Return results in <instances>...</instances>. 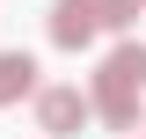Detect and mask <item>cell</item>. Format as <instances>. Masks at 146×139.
<instances>
[{
    "mask_svg": "<svg viewBox=\"0 0 146 139\" xmlns=\"http://www.w3.org/2000/svg\"><path fill=\"white\" fill-rule=\"evenodd\" d=\"M131 7H146V0H131Z\"/></svg>",
    "mask_w": 146,
    "mask_h": 139,
    "instance_id": "5",
    "label": "cell"
},
{
    "mask_svg": "<svg viewBox=\"0 0 146 139\" xmlns=\"http://www.w3.org/2000/svg\"><path fill=\"white\" fill-rule=\"evenodd\" d=\"M88 117H95V110H88L80 88H36V124H44L51 139H73Z\"/></svg>",
    "mask_w": 146,
    "mask_h": 139,
    "instance_id": "3",
    "label": "cell"
},
{
    "mask_svg": "<svg viewBox=\"0 0 146 139\" xmlns=\"http://www.w3.org/2000/svg\"><path fill=\"white\" fill-rule=\"evenodd\" d=\"M36 95V59L29 51H0V103H22Z\"/></svg>",
    "mask_w": 146,
    "mask_h": 139,
    "instance_id": "4",
    "label": "cell"
},
{
    "mask_svg": "<svg viewBox=\"0 0 146 139\" xmlns=\"http://www.w3.org/2000/svg\"><path fill=\"white\" fill-rule=\"evenodd\" d=\"M139 95H146V44H117V51L95 66L88 110L110 124V132H131V124H139Z\"/></svg>",
    "mask_w": 146,
    "mask_h": 139,
    "instance_id": "1",
    "label": "cell"
},
{
    "mask_svg": "<svg viewBox=\"0 0 146 139\" xmlns=\"http://www.w3.org/2000/svg\"><path fill=\"white\" fill-rule=\"evenodd\" d=\"M139 7L131 0H58L51 7V44L58 51H88L102 29H131Z\"/></svg>",
    "mask_w": 146,
    "mask_h": 139,
    "instance_id": "2",
    "label": "cell"
}]
</instances>
